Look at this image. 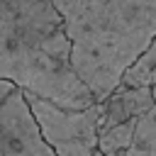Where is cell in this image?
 I'll use <instances>...</instances> for the list:
<instances>
[{"label": "cell", "mask_w": 156, "mask_h": 156, "mask_svg": "<svg viewBox=\"0 0 156 156\" xmlns=\"http://www.w3.org/2000/svg\"><path fill=\"white\" fill-rule=\"evenodd\" d=\"M0 80L66 110L95 105L71 66V41L51 0H0Z\"/></svg>", "instance_id": "obj_1"}, {"label": "cell", "mask_w": 156, "mask_h": 156, "mask_svg": "<svg viewBox=\"0 0 156 156\" xmlns=\"http://www.w3.org/2000/svg\"><path fill=\"white\" fill-rule=\"evenodd\" d=\"M71 41V66L102 102L156 34V0H51Z\"/></svg>", "instance_id": "obj_2"}, {"label": "cell", "mask_w": 156, "mask_h": 156, "mask_svg": "<svg viewBox=\"0 0 156 156\" xmlns=\"http://www.w3.org/2000/svg\"><path fill=\"white\" fill-rule=\"evenodd\" d=\"M27 107L56 156H90L98 149L100 134V102L85 110H66L44 98L22 93Z\"/></svg>", "instance_id": "obj_3"}, {"label": "cell", "mask_w": 156, "mask_h": 156, "mask_svg": "<svg viewBox=\"0 0 156 156\" xmlns=\"http://www.w3.org/2000/svg\"><path fill=\"white\" fill-rule=\"evenodd\" d=\"M0 156H56L17 88L0 105Z\"/></svg>", "instance_id": "obj_4"}, {"label": "cell", "mask_w": 156, "mask_h": 156, "mask_svg": "<svg viewBox=\"0 0 156 156\" xmlns=\"http://www.w3.org/2000/svg\"><path fill=\"white\" fill-rule=\"evenodd\" d=\"M156 107V98L151 88H124L117 85L102 102H100V129L139 119L149 110Z\"/></svg>", "instance_id": "obj_5"}, {"label": "cell", "mask_w": 156, "mask_h": 156, "mask_svg": "<svg viewBox=\"0 0 156 156\" xmlns=\"http://www.w3.org/2000/svg\"><path fill=\"white\" fill-rule=\"evenodd\" d=\"M119 85L124 88H154L156 85V34L149 46L139 54V58L124 71Z\"/></svg>", "instance_id": "obj_6"}, {"label": "cell", "mask_w": 156, "mask_h": 156, "mask_svg": "<svg viewBox=\"0 0 156 156\" xmlns=\"http://www.w3.org/2000/svg\"><path fill=\"white\" fill-rule=\"evenodd\" d=\"M136 122L139 119H129V122L100 129V134H98V151H102L105 156H119L122 151H127L132 139H134Z\"/></svg>", "instance_id": "obj_7"}, {"label": "cell", "mask_w": 156, "mask_h": 156, "mask_svg": "<svg viewBox=\"0 0 156 156\" xmlns=\"http://www.w3.org/2000/svg\"><path fill=\"white\" fill-rule=\"evenodd\" d=\"M119 156H156V107L139 117L134 139Z\"/></svg>", "instance_id": "obj_8"}, {"label": "cell", "mask_w": 156, "mask_h": 156, "mask_svg": "<svg viewBox=\"0 0 156 156\" xmlns=\"http://www.w3.org/2000/svg\"><path fill=\"white\" fill-rule=\"evenodd\" d=\"M15 90V85H10V83H5V80H0V105H2V100L10 95Z\"/></svg>", "instance_id": "obj_9"}, {"label": "cell", "mask_w": 156, "mask_h": 156, "mask_svg": "<svg viewBox=\"0 0 156 156\" xmlns=\"http://www.w3.org/2000/svg\"><path fill=\"white\" fill-rule=\"evenodd\" d=\"M90 156H105V154H102V151H98V149H95V151H93V154H90Z\"/></svg>", "instance_id": "obj_10"}]
</instances>
